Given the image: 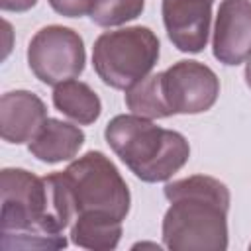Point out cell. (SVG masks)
Masks as SVG:
<instances>
[{
  "instance_id": "6da1fadb",
  "label": "cell",
  "mask_w": 251,
  "mask_h": 251,
  "mask_svg": "<svg viewBox=\"0 0 251 251\" xmlns=\"http://www.w3.org/2000/svg\"><path fill=\"white\" fill-rule=\"evenodd\" d=\"M171 202L163 218V241L173 251L227 249L229 190L208 175H192L165 184Z\"/></svg>"
},
{
  "instance_id": "7a4b0ae2",
  "label": "cell",
  "mask_w": 251,
  "mask_h": 251,
  "mask_svg": "<svg viewBox=\"0 0 251 251\" xmlns=\"http://www.w3.org/2000/svg\"><path fill=\"white\" fill-rule=\"evenodd\" d=\"M104 137L122 163L145 182L169 180L190 157V145L182 133L159 127L135 114L112 118Z\"/></svg>"
},
{
  "instance_id": "3957f363",
  "label": "cell",
  "mask_w": 251,
  "mask_h": 251,
  "mask_svg": "<svg viewBox=\"0 0 251 251\" xmlns=\"http://www.w3.org/2000/svg\"><path fill=\"white\" fill-rule=\"evenodd\" d=\"M159 39L145 25L104 31L92 47V67L104 84L127 90L145 78L159 59Z\"/></svg>"
},
{
  "instance_id": "277c9868",
  "label": "cell",
  "mask_w": 251,
  "mask_h": 251,
  "mask_svg": "<svg viewBox=\"0 0 251 251\" xmlns=\"http://www.w3.org/2000/svg\"><path fill=\"white\" fill-rule=\"evenodd\" d=\"M63 176L69 184L76 216L104 214L120 222L126 220L131 202L129 188L104 153H84L63 171Z\"/></svg>"
},
{
  "instance_id": "5b68a950",
  "label": "cell",
  "mask_w": 251,
  "mask_h": 251,
  "mask_svg": "<svg viewBox=\"0 0 251 251\" xmlns=\"http://www.w3.org/2000/svg\"><path fill=\"white\" fill-rule=\"evenodd\" d=\"M84 63L82 37L65 25L41 27L27 45V65L31 73L49 86L78 76L84 71Z\"/></svg>"
},
{
  "instance_id": "8992f818",
  "label": "cell",
  "mask_w": 251,
  "mask_h": 251,
  "mask_svg": "<svg viewBox=\"0 0 251 251\" xmlns=\"http://www.w3.org/2000/svg\"><path fill=\"white\" fill-rule=\"evenodd\" d=\"M163 75V94L173 114H202L220 94L216 73L198 61H178Z\"/></svg>"
},
{
  "instance_id": "52a82bcc",
  "label": "cell",
  "mask_w": 251,
  "mask_h": 251,
  "mask_svg": "<svg viewBox=\"0 0 251 251\" xmlns=\"http://www.w3.org/2000/svg\"><path fill=\"white\" fill-rule=\"evenodd\" d=\"M214 57L239 65L251 55V0H222L212 37Z\"/></svg>"
},
{
  "instance_id": "ba28073f",
  "label": "cell",
  "mask_w": 251,
  "mask_h": 251,
  "mask_svg": "<svg viewBox=\"0 0 251 251\" xmlns=\"http://www.w3.org/2000/svg\"><path fill=\"white\" fill-rule=\"evenodd\" d=\"M214 0H163L169 39L182 53H200L210 35Z\"/></svg>"
},
{
  "instance_id": "9c48e42d",
  "label": "cell",
  "mask_w": 251,
  "mask_h": 251,
  "mask_svg": "<svg viewBox=\"0 0 251 251\" xmlns=\"http://www.w3.org/2000/svg\"><path fill=\"white\" fill-rule=\"evenodd\" d=\"M47 120L43 100L29 90H12L0 98V135L8 143L31 141Z\"/></svg>"
},
{
  "instance_id": "30bf717a",
  "label": "cell",
  "mask_w": 251,
  "mask_h": 251,
  "mask_svg": "<svg viewBox=\"0 0 251 251\" xmlns=\"http://www.w3.org/2000/svg\"><path fill=\"white\" fill-rule=\"evenodd\" d=\"M82 143H84V133L80 127L57 118H47L39 127V131L29 141L27 149L39 161L53 165L76 157Z\"/></svg>"
},
{
  "instance_id": "8fae6325",
  "label": "cell",
  "mask_w": 251,
  "mask_h": 251,
  "mask_svg": "<svg viewBox=\"0 0 251 251\" xmlns=\"http://www.w3.org/2000/svg\"><path fill=\"white\" fill-rule=\"evenodd\" d=\"M53 106L80 126L94 124L102 112L98 94L82 80H65L53 90Z\"/></svg>"
},
{
  "instance_id": "7c38bea8",
  "label": "cell",
  "mask_w": 251,
  "mask_h": 251,
  "mask_svg": "<svg viewBox=\"0 0 251 251\" xmlns=\"http://www.w3.org/2000/svg\"><path fill=\"white\" fill-rule=\"evenodd\" d=\"M122 237V222L104 214H78L71 226V241L84 249L110 251Z\"/></svg>"
},
{
  "instance_id": "4fadbf2b",
  "label": "cell",
  "mask_w": 251,
  "mask_h": 251,
  "mask_svg": "<svg viewBox=\"0 0 251 251\" xmlns=\"http://www.w3.org/2000/svg\"><path fill=\"white\" fill-rule=\"evenodd\" d=\"M126 106L131 110V114L147 120L173 116L163 94V75H147L145 78L131 84L126 90Z\"/></svg>"
},
{
  "instance_id": "5bb4252c",
  "label": "cell",
  "mask_w": 251,
  "mask_h": 251,
  "mask_svg": "<svg viewBox=\"0 0 251 251\" xmlns=\"http://www.w3.org/2000/svg\"><path fill=\"white\" fill-rule=\"evenodd\" d=\"M145 0H94L90 8V20L102 27L122 25L141 16Z\"/></svg>"
},
{
  "instance_id": "9a60e30c",
  "label": "cell",
  "mask_w": 251,
  "mask_h": 251,
  "mask_svg": "<svg viewBox=\"0 0 251 251\" xmlns=\"http://www.w3.org/2000/svg\"><path fill=\"white\" fill-rule=\"evenodd\" d=\"M94 0H49V6L65 18H80L90 12Z\"/></svg>"
},
{
  "instance_id": "2e32d148",
  "label": "cell",
  "mask_w": 251,
  "mask_h": 251,
  "mask_svg": "<svg viewBox=\"0 0 251 251\" xmlns=\"http://www.w3.org/2000/svg\"><path fill=\"white\" fill-rule=\"evenodd\" d=\"M35 4L37 0H0V8L4 12H27Z\"/></svg>"
},
{
  "instance_id": "e0dca14e",
  "label": "cell",
  "mask_w": 251,
  "mask_h": 251,
  "mask_svg": "<svg viewBox=\"0 0 251 251\" xmlns=\"http://www.w3.org/2000/svg\"><path fill=\"white\" fill-rule=\"evenodd\" d=\"M245 82L251 88V55L247 57V63H245Z\"/></svg>"
},
{
  "instance_id": "ac0fdd59",
  "label": "cell",
  "mask_w": 251,
  "mask_h": 251,
  "mask_svg": "<svg viewBox=\"0 0 251 251\" xmlns=\"http://www.w3.org/2000/svg\"><path fill=\"white\" fill-rule=\"evenodd\" d=\"M249 247H251V245H249Z\"/></svg>"
}]
</instances>
